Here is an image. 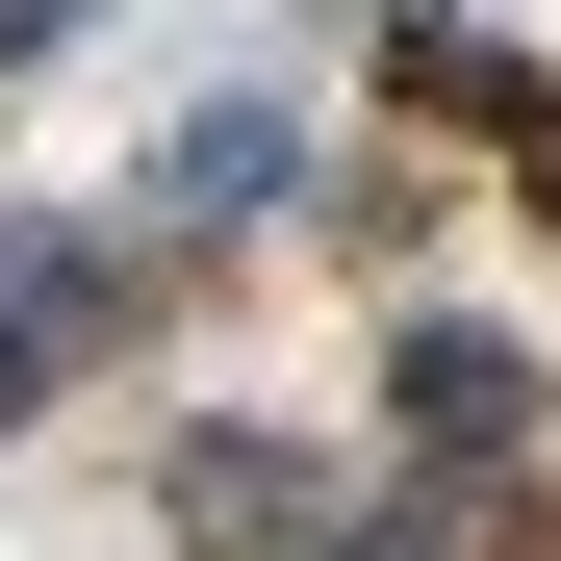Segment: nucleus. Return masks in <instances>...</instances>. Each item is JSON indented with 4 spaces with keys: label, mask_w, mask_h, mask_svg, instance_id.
<instances>
[{
    "label": "nucleus",
    "mask_w": 561,
    "mask_h": 561,
    "mask_svg": "<svg viewBox=\"0 0 561 561\" xmlns=\"http://www.w3.org/2000/svg\"><path fill=\"white\" fill-rule=\"evenodd\" d=\"M280 179H307V128H280V103H179V128H153V179H128V205H153V230H255Z\"/></svg>",
    "instance_id": "2"
},
{
    "label": "nucleus",
    "mask_w": 561,
    "mask_h": 561,
    "mask_svg": "<svg viewBox=\"0 0 561 561\" xmlns=\"http://www.w3.org/2000/svg\"><path fill=\"white\" fill-rule=\"evenodd\" d=\"M51 26H77V0H0V77H26V51H51Z\"/></svg>",
    "instance_id": "6"
},
{
    "label": "nucleus",
    "mask_w": 561,
    "mask_h": 561,
    "mask_svg": "<svg viewBox=\"0 0 561 561\" xmlns=\"http://www.w3.org/2000/svg\"><path fill=\"white\" fill-rule=\"evenodd\" d=\"M511 153H536V230H561V103H536V128H511Z\"/></svg>",
    "instance_id": "7"
},
{
    "label": "nucleus",
    "mask_w": 561,
    "mask_h": 561,
    "mask_svg": "<svg viewBox=\"0 0 561 561\" xmlns=\"http://www.w3.org/2000/svg\"><path fill=\"white\" fill-rule=\"evenodd\" d=\"M383 409H409V459H511V434H536L511 332H409V357H383Z\"/></svg>",
    "instance_id": "3"
},
{
    "label": "nucleus",
    "mask_w": 561,
    "mask_h": 561,
    "mask_svg": "<svg viewBox=\"0 0 561 561\" xmlns=\"http://www.w3.org/2000/svg\"><path fill=\"white\" fill-rule=\"evenodd\" d=\"M179 536H307V459H280V434H179Z\"/></svg>",
    "instance_id": "4"
},
{
    "label": "nucleus",
    "mask_w": 561,
    "mask_h": 561,
    "mask_svg": "<svg viewBox=\"0 0 561 561\" xmlns=\"http://www.w3.org/2000/svg\"><path fill=\"white\" fill-rule=\"evenodd\" d=\"M383 77H409V103H434V128H536V77H511V51H485V26H409V51H383Z\"/></svg>",
    "instance_id": "5"
},
{
    "label": "nucleus",
    "mask_w": 561,
    "mask_h": 561,
    "mask_svg": "<svg viewBox=\"0 0 561 561\" xmlns=\"http://www.w3.org/2000/svg\"><path fill=\"white\" fill-rule=\"evenodd\" d=\"M128 332V255H77V230H0V409L77 383V357Z\"/></svg>",
    "instance_id": "1"
}]
</instances>
